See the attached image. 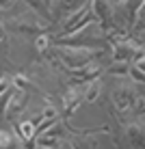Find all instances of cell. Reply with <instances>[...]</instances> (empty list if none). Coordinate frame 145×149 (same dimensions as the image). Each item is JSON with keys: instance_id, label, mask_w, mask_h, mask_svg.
I'll use <instances>...</instances> for the list:
<instances>
[{"instance_id": "9a60e30c", "label": "cell", "mask_w": 145, "mask_h": 149, "mask_svg": "<svg viewBox=\"0 0 145 149\" xmlns=\"http://www.w3.org/2000/svg\"><path fill=\"white\" fill-rule=\"evenodd\" d=\"M0 39H2V28H0Z\"/></svg>"}, {"instance_id": "8fae6325", "label": "cell", "mask_w": 145, "mask_h": 149, "mask_svg": "<svg viewBox=\"0 0 145 149\" xmlns=\"http://www.w3.org/2000/svg\"><path fill=\"white\" fill-rule=\"evenodd\" d=\"M9 91V80L7 78H0V95H4Z\"/></svg>"}, {"instance_id": "3957f363", "label": "cell", "mask_w": 145, "mask_h": 149, "mask_svg": "<svg viewBox=\"0 0 145 149\" xmlns=\"http://www.w3.org/2000/svg\"><path fill=\"white\" fill-rule=\"evenodd\" d=\"M24 102H26V93H24V91H13L11 100H9V104H7V117L18 115V112L24 108Z\"/></svg>"}, {"instance_id": "9c48e42d", "label": "cell", "mask_w": 145, "mask_h": 149, "mask_svg": "<svg viewBox=\"0 0 145 149\" xmlns=\"http://www.w3.org/2000/svg\"><path fill=\"white\" fill-rule=\"evenodd\" d=\"M126 69H128V63H126V61H119L117 65L111 67V74H126Z\"/></svg>"}, {"instance_id": "7a4b0ae2", "label": "cell", "mask_w": 145, "mask_h": 149, "mask_svg": "<svg viewBox=\"0 0 145 149\" xmlns=\"http://www.w3.org/2000/svg\"><path fill=\"white\" fill-rule=\"evenodd\" d=\"M113 100H115V106L121 112H128V110H132V106H134V91L128 89V86H121Z\"/></svg>"}, {"instance_id": "277c9868", "label": "cell", "mask_w": 145, "mask_h": 149, "mask_svg": "<svg viewBox=\"0 0 145 149\" xmlns=\"http://www.w3.org/2000/svg\"><path fill=\"white\" fill-rule=\"evenodd\" d=\"M93 11H95L97 19H102V22H106L108 17H111V4H108V0H93Z\"/></svg>"}, {"instance_id": "4fadbf2b", "label": "cell", "mask_w": 145, "mask_h": 149, "mask_svg": "<svg viewBox=\"0 0 145 149\" xmlns=\"http://www.w3.org/2000/svg\"><path fill=\"white\" fill-rule=\"evenodd\" d=\"M46 45H48V37H39V39H37V48H39V50H43Z\"/></svg>"}, {"instance_id": "5bb4252c", "label": "cell", "mask_w": 145, "mask_h": 149, "mask_svg": "<svg viewBox=\"0 0 145 149\" xmlns=\"http://www.w3.org/2000/svg\"><path fill=\"white\" fill-rule=\"evenodd\" d=\"M61 149H74V147H71L69 143H63V147H61Z\"/></svg>"}, {"instance_id": "8992f818", "label": "cell", "mask_w": 145, "mask_h": 149, "mask_svg": "<svg viewBox=\"0 0 145 149\" xmlns=\"http://www.w3.org/2000/svg\"><path fill=\"white\" fill-rule=\"evenodd\" d=\"M100 89H102V82H100V80H93L91 84H89V89H87V95H85V97H87L89 102H93L97 95H100Z\"/></svg>"}, {"instance_id": "30bf717a", "label": "cell", "mask_w": 145, "mask_h": 149, "mask_svg": "<svg viewBox=\"0 0 145 149\" xmlns=\"http://www.w3.org/2000/svg\"><path fill=\"white\" fill-rule=\"evenodd\" d=\"M134 69H137L139 74H143V76H145V56H141V58L134 61Z\"/></svg>"}, {"instance_id": "2e32d148", "label": "cell", "mask_w": 145, "mask_h": 149, "mask_svg": "<svg viewBox=\"0 0 145 149\" xmlns=\"http://www.w3.org/2000/svg\"><path fill=\"white\" fill-rule=\"evenodd\" d=\"M43 149H50V147H43Z\"/></svg>"}, {"instance_id": "6da1fadb", "label": "cell", "mask_w": 145, "mask_h": 149, "mask_svg": "<svg viewBox=\"0 0 145 149\" xmlns=\"http://www.w3.org/2000/svg\"><path fill=\"white\" fill-rule=\"evenodd\" d=\"M61 54H63L65 63L69 65L71 69H76V67L89 65V61L93 56V50H87V48H61Z\"/></svg>"}, {"instance_id": "7c38bea8", "label": "cell", "mask_w": 145, "mask_h": 149, "mask_svg": "<svg viewBox=\"0 0 145 149\" xmlns=\"http://www.w3.org/2000/svg\"><path fill=\"white\" fill-rule=\"evenodd\" d=\"M11 4H13V0H0V11H7Z\"/></svg>"}, {"instance_id": "5b68a950", "label": "cell", "mask_w": 145, "mask_h": 149, "mask_svg": "<svg viewBox=\"0 0 145 149\" xmlns=\"http://www.w3.org/2000/svg\"><path fill=\"white\" fill-rule=\"evenodd\" d=\"M18 132H20V136H22L24 141H30V138H33V134H35V123H33V121H24V123H20Z\"/></svg>"}, {"instance_id": "ba28073f", "label": "cell", "mask_w": 145, "mask_h": 149, "mask_svg": "<svg viewBox=\"0 0 145 149\" xmlns=\"http://www.w3.org/2000/svg\"><path fill=\"white\" fill-rule=\"evenodd\" d=\"M143 2H145V0H123V7H126L128 11H137Z\"/></svg>"}, {"instance_id": "52a82bcc", "label": "cell", "mask_w": 145, "mask_h": 149, "mask_svg": "<svg viewBox=\"0 0 145 149\" xmlns=\"http://www.w3.org/2000/svg\"><path fill=\"white\" fill-rule=\"evenodd\" d=\"M0 149H15V141L9 132H0Z\"/></svg>"}]
</instances>
